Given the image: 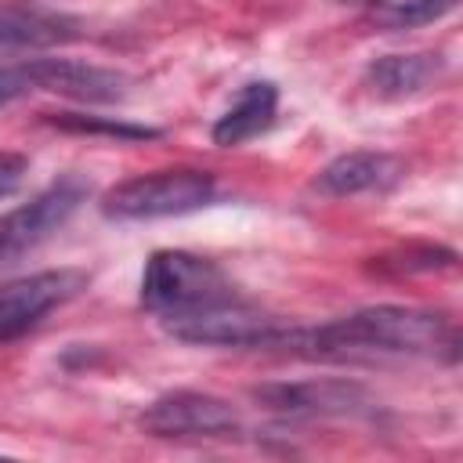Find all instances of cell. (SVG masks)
Returning <instances> with one entry per match:
<instances>
[{
  "instance_id": "cell-8",
  "label": "cell",
  "mask_w": 463,
  "mask_h": 463,
  "mask_svg": "<svg viewBox=\"0 0 463 463\" xmlns=\"http://www.w3.org/2000/svg\"><path fill=\"white\" fill-rule=\"evenodd\" d=\"M253 398L264 409L289 416H358L373 405L362 383L351 380H297V383H264L253 387Z\"/></svg>"
},
{
  "instance_id": "cell-11",
  "label": "cell",
  "mask_w": 463,
  "mask_h": 463,
  "mask_svg": "<svg viewBox=\"0 0 463 463\" xmlns=\"http://www.w3.org/2000/svg\"><path fill=\"white\" fill-rule=\"evenodd\" d=\"M402 177V159L391 152H344L333 163H326L315 177V188L322 195H362V192H380Z\"/></svg>"
},
{
  "instance_id": "cell-13",
  "label": "cell",
  "mask_w": 463,
  "mask_h": 463,
  "mask_svg": "<svg viewBox=\"0 0 463 463\" xmlns=\"http://www.w3.org/2000/svg\"><path fill=\"white\" fill-rule=\"evenodd\" d=\"M275 109H279V87H275V83H268V80L246 83V87L239 90L235 105L213 123V130H210L213 145H221V148H235V145L257 137L260 130L271 127Z\"/></svg>"
},
{
  "instance_id": "cell-2",
  "label": "cell",
  "mask_w": 463,
  "mask_h": 463,
  "mask_svg": "<svg viewBox=\"0 0 463 463\" xmlns=\"http://www.w3.org/2000/svg\"><path fill=\"white\" fill-rule=\"evenodd\" d=\"M217 192L213 174L177 166V170H156L130 177L105 192L101 213L112 221H156V217H177L206 206Z\"/></svg>"
},
{
  "instance_id": "cell-7",
  "label": "cell",
  "mask_w": 463,
  "mask_h": 463,
  "mask_svg": "<svg viewBox=\"0 0 463 463\" xmlns=\"http://www.w3.org/2000/svg\"><path fill=\"white\" fill-rule=\"evenodd\" d=\"M141 427L152 438H228L239 430V412L217 394L174 391L141 412Z\"/></svg>"
},
{
  "instance_id": "cell-9",
  "label": "cell",
  "mask_w": 463,
  "mask_h": 463,
  "mask_svg": "<svg viewBox=\"0 0 463 463\" xmlns=\"http://www.w3.org/2000/svg\"><path fill=\"white\" fill-rule=\"evenodd\" d=\"M80 36L83 22L65 11H47L36 4H0V58L51 51Z\"/></svg>"
},
{
  "instance_id": "cell-12",
  "label": "cell",
  "mask_w": 463,
  "mask_h": 463,
  "mask_svg": "<svg viewBox=\"0 0 463 463\" xmlns=\"http://www.w3.org/2000/svg\"><path fill=\"white\" fill-rule=\"evenodd\" d=\"M445 72L441 54L434 51H412V54H383L365 69V83L376 98H412L434 87V80Z\"/></svg>"
},
{
  "instance_id": "cell-15",
  "label": "cell",
  "mask_w": 463,
  "mask_h": 463,
  "mask_svg": "<svg viewBox=\"0 0 463 463\" xmlns=\"http://www.w3.org/2000/svg\"><path fill=\"white\" fill-rule=\"evenodd\" d=\"M54 123L65 127V130H83V134L98 130V134H116V137H156V134H159V130L130 127V123H98V119H83V116H76V112H58Z\"/></svg>"
},
{
  "instance_id": "cell-10",
  "label": "cell",
  "mask_w": 463,
  "mask_h": 463,
  "mask_svg": "<svg viewBox=\"0 0 463 463\" xmlns=\"http://www.w3.org/2000/svg\"><path fill=\"white\" fill-rule=\"evenodd\" d=\"M22 65H25L33 90L65 94L76 101H119V98H127V76L101 69V65H87V61H72V58H33Z\"/></svg>"
},
{
  "instance_id": "cell-3",
  "label": "cell",
  "mask_w": 463,
  "mask_h": 463,
  "mask_svg": "<svg viewBox=\"0 0 463 463\" xmlns=\"http://www.w3.org/2000/svg\"><path fill=\"white\" fill-rule=\"evenodd\" d=\"M224 297H235V289L224 279V271L206 257H195L188 250H156L145 260L141 304L159 318L192 311Z\"/></svg>"
},
{
  "instance_id": "cell-6",
  "label": "cell",
  "mask_w": 463,
  "mask_h": 463,
  "mask_svg": "<svg viewBox=\"0 0 463 463\" xmlns=\"http://www.w3.org/2000/svg\"><path fill=\"white\" fill-rule=\"evenodd\" d=\"M87 286V271L80 268H51V271H33L22 279H11L0 286V340H18L40 318L65 300H72Z\"/></svg>"
},
{
  "instance_id": "cell-5",
  "label": "cell",
  "mask_w": 463,
  "mask_h": 463,
  "mask_svg": "<svg viewBox=\"0 0 463 463\" xmlns=\"http://www.w3.org/2000/svg\"><path fill=\"white\" fill-rule=\"evenodd\" d=\"M87 199V184L80 177H61L36 192L29 203L7 210L0 217V264H11L47 242Z\"/></svg>"
},
{
  "instance_id": "cell-1",
  "label": "cell",
  "mask_w": 463,
  "mask_h": 463,
  "mask_svg": "<svg viewBox=\"0 0 463 463\" xmlns=\"http://www.w3.org/2000/svg\"><path fill=\"white\" fill-rule=\"evenodd\" d=\"M282 347L326 354V358H354V354H409L430 358L449 351L456 354V333L445 315L409 304H373L333 318L315 329H289Z\"/></svg>"
},
{
  "instance_id": "cell-17",
  "label": "cell",
  "mask_w": 463,
  "mask_h": 463,
  "mask_svg": "<svg viewBox=\"0 0 463 463\" xmlns=\"http://www.w3.org/2000/svg\"><path fill=\"white\" fill-rule=\"evenodd\" d=\"M33 90L29 87V76H25V65H0V105H7L11 98Z\"/></svg>"
},
{
  "instance_id": "cell-14",
  "label": "cell",
  "mask_w": 463,
  "mask_h": 463,
  "mask_svg": "<svg viewBox=\"0 0 463 463\" xmlns=\"http://www.w3.org/2000/svg\"><path fill=\"white\" fill-rule=\"evenodd\" d=\"M459 0H373L369 4V22L376 29L398 33V29H416L445 18Z\"/></svg>"
},
{
  "instance_id": "cell-16",
  "label": "cell",
  "mask_w": 463,
  "mask_h": 463,
  "mask_svg": "<svg viewBox=\"0 0 463 463\" xmlns=\"http://www.w3.org/2000/svg\"><path fill=\"white\" fill-rule=\"evenodd\" d=\"M29 174V159L18 152H0V199L14 195Z\"/></svg>"
},
{
  "instance_id": "cell-4",
  "label": "cell",
  "mask_w": 463,
  "mask_h": 463,
  "mask_svg": "<svg viewBox=\"0 0 463 463\" xmlns=\"http://www.w3.org/2000/svg\"><path fill=\"white\" fill-rule=\"evenodd\" d=\"M166 333L184 344H213V347H282L289 326L264 315L260 307L224 297L192 311H177L163 318Z\"/></svg>"
}]
</instances>
